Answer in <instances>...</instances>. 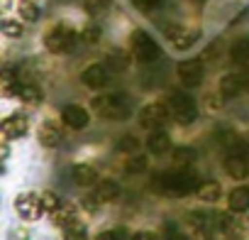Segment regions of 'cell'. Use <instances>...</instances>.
Instances as JSON below:
<instances>
[{"mask_svg":"<svg viewBox=\"0 0 249 240\" xmlns=\"http://www.w3.org/2000/svg\"><path fill=\"white\" fill-rule=\"evenodd\" d=\"M107 64H110L112 71H124V69H130V54H127V52H122V49H117V52L110 54Z\"/></svg>","mask_w":249,"mask_h":240,"instance_id":"28","label":"cell"},{"mask_svg":"<svg viewBox=\"0 0 249 240\" xmlns=\"http://www.w3.org/2000/svg\"><path fill=\"white\" fill-rule=\"evenodd\" d=\"M171 160H174V164H176V167L188 169V167L198 160V155H196V150H193V147H176V150L171 152Z\"/></svg>","mask_w":249,"mask_h":240,"instance_id":"24","label":"cell"},{"mask_svg":"<svg viewBox=\"0 0 249 240\" xmlns=\"http://www.w3.org/2000/svg\"><path fill=\"white\" fill-rule=\"evenodd\" d=\"M130 42H132V54H135L137 61H142V64H157L161 59L159 44L144 30H135L132 37H130Z\"/></svg>","mask_w":249,"mask_h":240,"instance_id":"4","label":"cell"},{"mask_svg":"<svg viewBox=\"0 0 249 240\" xmlns=\"http://www.w3.org/2000/svg\"><path fill=\"white\" fill-rule=\"evenodd\" d=\"M0 30H3V35H5V37H10V40H18V37H22V32H25V27L20 25V20H10V18H5V20H3Z\"/></svg>","mask_w":249,"mask_h":240,"instance_id":"31","label":"cell"},{"mask_svg":"<svg viewBox=\"0 0 249 240\" xmlns=\"http://www.w3.org/2000/svg\"><path fill=\"white\" fill-rule=\"evenodd\" d=\"M137 150H140V140L135 135H122L117 140V152L122 155H137Z\"/></svg>","mask_w":249,"mask_h":240,"instance_id":"29","label":"cell"},{"mask_svg":"<svg viewBox=\"0 0 249 240\" xmlns=\"http://www.w3.org/2000/svg\"><path fill=\"white\" fill-rule=\"evenodd\" d=\"M166 240H191V238L183 235V233H178L174 225H169V228H166Z\"/></svg>","mask_w":249,"mask_h":240,"instance_id":"37","label":"cell"},{"mask_svg":"<svg viewBox=\"0 0 249 240\" xmlns=\"http://www.w3.org/2000/svg\"><path fill=\"white\" fill-rule=\"evenodd\" d=\"M225 172H227V177L242 181V179L249 177V160L244 155H227L225 157Z\"/></svg>","mask_w":249,"mask_h":240,"instance_id":"15","label":"cell"},{"mask_svg":"<svg viewBox=\"0 0 249 240\" xmlns=\"http://www.w3.org/2000/svg\"><path fill=\"white\" fill-rule=\"evenodd\" d=\"M242 79H244V91H249V71H244Z\"/></svg>","mask_w":249,"mask_h":240,"instance_id":"40","label":"cell"},{"mask_svg":"<svg viewBox=\"0 0 249 240\" xmlns=\"http://www.w3.org/2000/svg\"><path fill=\"white\" fill-rule=\"evenodd\" d=\"M15 211H18V216H20L22 220H37V218L44 213L39 194H32V191L20 194V196L15 199Z\"/></svg>","mask_w":249,"mask_h":240,"instance_id":"8","label":"cell"},{"mask_svg":"<svg viewBox=\"0 0 249 240\" xmlns=\"http://www.w3.org/2000/svg\"><path fill=\"white\" fill-rule=\"evenodd\" d=\"M203 74H205V66H203L200 59H186V61L178 64V79H181V83H186L188 88L198 86V83L203 81Z\"/></svg>","mask_w":249,"mask_h":240,"instance_id":"11","label":"cell"},{"mask_svg":"<svg viewBox=\"0 0 249 240\" xmlns=\"http://www.w3.org/2000/svg\"><path fill=\"white\" fill-rule=\"evenodd\" d=\"M93 110L100 115V118H107V120H124L130 118V100L124 98L122 93H105V96H98L93 98Z\"/></svg>","mask_w":249,"mask_h":240,"instance_id":"2","label":"cell"},{"mask_svg":"<svg viewBox=\"0 0 249 240\" xmlns=\"http://www.w3.org/2000/svg\"><path fill=\"white\" fill-rule=\"evenodd\" d=\"M61 120L71 128V130H83L88 123H90V118H88V110L81 108V105H64L61 110Z\"/></svg>","mask_w":249,"mask_h":240,"instance_id":"13","label":"cell"},{"mask_svg":"<svg viewBox=\"0 0 249 240\" xmlns=\"http://www.w3.org/2000/svg\"><path fill=\"white\" fill-rule=\"evenodd\" d=\"M166 40L176 47V49H191L198 40H200V30H193V27H183V25H169L164 30Z\"/></svg>","mask_w":249,"mask_h":240,"instance_id":"7","label":"cell"},{"mask_svg":"<svg viewBox=\"0 0 249 240\" xmlns=\"http://www.w3.org/2000/svg\"><path fill=\"white\" fill-rule=\"evenodd\" d=\"M18 15L25 22H35V20H39V5L35 0H18Z\"/></svg>","mask_w":249,"mask_h":240,"instance_id":"25","label":"cell"},{"mask_svg":"<svg viewBox=\"0 0 249 240\" xmlns=\"http://www.w3.org/2000/svg\"><path fill=\"white\" fill-rule=\"evenodd\" d=\"M169 147H171L169 133H164V130H152V133H149V138H147V150H149L152 155H164V152H169Z\"/></svg>","mask_w":249,"mask_h":240,"instance_id":"21","label":"cell"},{"mask_svg":"<svg viewBox=\"0 0 249 240\" xmlns=\"http://www.w3.org/2000/svg\"><path fill=\"white\" fill-rule=\"evenodd\" d=\"M169 115H171V108L166 103H147L140 110V125L147 130H157L169 120Z\"/></svg>","mask_w":249,"mask_h":240,"instance_id":"6","label":"cell"},{"mask_svg":"<svg viewBox=\"0 0 249 240\" xmlns=\"http://www.w3.org/2000/svg\"><path fill=\"white\" fill-rule=\"evenodd\" d=\"M130 240H157V238H154V233H149V230H140V233H135Z\"/></svg>","mask_w":249,"mask_h":240,"instance_id":"39","label":"cell"},{"mask_svg":"<svg viewBox=\"0 0 249 240\" xmlns=\"http://www.w3.org/2000/svg\"><path fill=\"white\" fill-rule=\"evenodd\" d=\"M37 140L44 147H59L64 140V133H61L59 123H54V120H42V125L37 130Z\"/></svg>","mask_w":249,"mask_h":240,"instance_id":"12","label":"cell"},{"mask_svg":"<svg viewBox=\"0 0 249 240\" xmlns=\"http://www.w3.org/2000/svg\"><path fill=\"white\" fill-rule=\"evenodd\" d=\"M220 194H222V189H220L217 181H203L200 189H198V199L200 201H208V203H215L220 199Z\"/></svg>","mask_w":249,"mask_h":240,"instance_id":"27","label":"cell"},{"mask_svg":"<svg viewBox=\"0 0 249 240\" xmlns=\"http://www.w3.org/2000/svg\"><path fill=\"white\" fill-rule=\"evenodd\" d=\"M112 79V69L107 64H90L83 74H81V83L88 88H105Z\"/></svg>","mask_w":249,"mask_h":240,"instance_id":"9","label":"cell"},{"mask_svg":"<svg viewBox=\"0 0 249 240\" xmlns=\"http://www.w3.org/2000/svg\"><path fill=\"white\" fill-rule=\"evenodd\" d=\"M117 196H120V186H117V181H112V179L98 181V186H95V191H93V199H95L98 203H110V201H115Z\"/></svg>","mask_w":249,"mask_h":240,"instance_id":"19","label":"cell"},{"mask_svg":"<svg viewBox=\"0 0 249 240\" xmlns=\"http://www.w3.org/2000/svg\"><path fill=\"white\" fill-rule=\"evenodd\" d=\"M100 37H103V30L98 25H86L83 32H81V42L83 44H98Z\"/></svg>","mask_w":249,"mask_h":240,"instance_id":"33","label":"cell"},{"mask_svg":"<svg viewBox=\"0 0 249 240\" xmlns=\"http://www.w3.org/2000/svg\"><path fill=\"white\" fill-rule=\"evenodd\" d=\"M71 179L78 186H93V184H98V169L93 164H76L71 169Z\"/></svg>","mask_w":249,"mask_h":240,"instance_id":"16","label":"cell"},{"mask_svg":"<svg viewBox=\"0 0 249 240\" xmlns=\"http://www.w3.org/2000/svg\"><path fill=\"white\" fill-rule=\"evenodd\" d=\"M39 199H42V208H44V213H49V216H52L61 203H64V201H61L54 191H49V189H47V191H42V194H39Z\"/></svg>","mask_w":249,"mask_h":240,"instance_id":"30","label":"cell"},{"mask_svg":"<svg viewBox=\"0 0 249 240\" xmlns=\"http://www.w3.org/2000/svg\"><path fill=\"white\" fill-rule=\"evenodd\" d=\"M242 91H244L242 74H227V76H222V81H220V96L222 98H234Z\"/></svg>","mask_w":249,"mask_h":240,"instance_id":"18","label":"cell"},{"mask_svg":"<svg viewBox=\"0 0 249 240\" xmlns=\"http://www.w3.org/2000/svg\"><path fill=\"white\" fill-rule=\"evenodd\" d=\"M76 40H78L76 30H73L69 22H59L56 27H52V30L47 32L44 44H47V49H49L52 54H66V52L73 49Z\"/></svg>","mask_w":249,"mask_h":240,"instance_id":"3","label":"cell"},{"mask_svg":"<svg viewBox=\"0 0 249 240\" xmlns=\"http://www.w3.org/2000/svg\"><path fill=\"white\" fill-rule=\"evenodd\" d=\"M95 240H122V238H120V233H115V230H103V233L95 235Z\"/></svg>","mask_w":249,"mask_h":240,"instance_id":"38","label":"cell"},{"mask_svg":"<svg viewBox=\"0 0 249 240\" xmlns=\"http://www.w3.org/2000/svg\"><path fill=\"white\" fill-rule=\"evenodd\" d=\"M169 108H171V118L176 120L178 125H191L193 120L198 118V105H196V100L188 93H181V91L171 93Z\"/></svg>","mask_w":249,"mask_h":240,"instance_id":"5","label":"cell"},{"mask_svg":"<svg viewBox=\"0 0 249 240\" xmlns=\"http://www.w3.org/2000/svg\"><path fill=\"white\" fill-rule=\"evenodd\" d=\"M227 206L232 213H247L249 211V189L247 186H237L227 194Z\"/></svg>","mask_w":249,"mask_h":240,"instance_id":"17","label":"cell"},{"mask_svg":"<svg viewBox=\"0 0 249 240\" xmlns=\"http://www.w3.org/2000/svg\"><path fill=\"white\" fill-rule=\"evenodd\" d=\"M230 57H232L234 64H239V66H249V37L237 40V42L232 44V49H230Z\"/></svg>","mask_w":249,"mask_h":240,"instance_id":"22","label":"cell"},{"mask_svg":"<svg viewBox=\"0 0 249 240\" xmlns=\"http://www.w3.org/2000/svg\"><path fill=\"white\" fill-rule=\"evenodd\" d=\"M30 130V118L25 113H13L3 120V140H18V138H25Z\"/></svg>","mask_w":249,"mask_h":240,"instance_id":"10","label":"cell"},{"mask_svg":"<svg viewBox=\"0 0 249 240\" xmlns=\"http://www.w3.org/2000/svg\"><path fill=\"white\" fill-rule=\"evenodd\" d=\"M110 8V0H86V10L90 15H100Z\"/></svg>","mask_w":249,"mask_h":240,"instance_id":"34","label":"cell"},{"mask_svg":"<svg viewBox=\"0 0 249 240\" xmlns=\"http://www.w3.org/2000/svg\"><path fill=\"white\" fill-rule=\"evenodd\" d=\"M203 181H198V177L191 172V169H171V172H164L159 174L157 179V186L161 194L166 196H174V199H183V196H191V194H198Z\"/></svg>","mask_w":249,"mask_h":240,"instance_id":"1","label":"cell"},{"mask_svg":"<svg viewBox=\"0 0 249 240\" xmlns=\"http://www.w3.org/2000/svg\"><path fill=\"white\" fill-rule=\"evenodd\" d=\"M18 96L25 100V103H30V105H37V103H42V88L39 86H35V83H22L20 86V91H18Z\"/></svg>","mask_w":249,"mask_h":240,"instance_id":"26","label":"cell"},{"mask_svg":"<svg viewBox=\"0 0 249 240\" xmlns=\"http://www.w3.org/2000/svg\"><path fill=\"white\" fill-rule=\"evenodd\" d=\"M135 5L142 13H154V10H159L164 5V0H135Z\"/></svg>","mask_w":249,"mask_h":240,"instance_id":"36","label":"cell"},{"mask_svg":"<svg viewBox=\"0 0 249 240\" xmlns=\"http://www.w3.org/2000/svg\"><path fill=\"white\" fill-rule=\"evenodd\" d=\"M64 240H90V238H88L86 228L78 223V225H73V228H69V230L64 233Z\"/></svg>","mask_w":249,"mask_h":240,"instance_id":"35","label":"cell"},{"mask_svg":"<svg viewBox=\"0 0 249 240\" xmlns=\"http://www.w3.org/2000/svg\"><path fill=\"white\" fill-rule=\"evenodd\" d=\"M225 233H227L230 238H234V240H244V238L249 235V218H244V216H239V213L230 216V220H227V225H225Z\"/></svg>","mask_w":249,"mask_h":240,"instance_id":"20","label":"cell"},{"mask_svg":"<svg viewBox=\"0 0 249 240\" xmlns=\"http://www.w3.org/2000/svg\"><path fill=\"white\" fill-rule=\"evenodd\" d=\"M52 223L54 225H59V228H64V230H69V228H73V225H78V208L73 206V203H61L52 216Z\"/></svg>","mask_w":249,"mask_h":240,"instance_id":"14","label":"cell"},{"mask_svg":"<svg viewBox=\"0 0 249 240\" xmlns=\"http://www.w3.org/2000/svg\"><path fill=\"white\" fill-rule=\"evenodd\" d=\"M147 169V157L144 155H132L127 160V164H124V172L127 174H142Z\"/></svg>","mask_w":249,"mask_h":240,"instance_id":"32","label":"cell"},{"mask_svg":"<svg viewBox=\"0 0 249 240\" xmlns=\"http://www.w3.org/2000/svg\"><path fill=\"white\" fill-rule=\"evenodd\" d=\"M22 81H20V74H15L10 66L3 69V96H18Z\"/></svg>","mask_w":249,"mask_h":240,"instance_id":"23","label":"cell"},{"mask_svg":"<svg viewBox=\"0 0 249 240\" xmlns=\"http://www.w3.org/2000/svg\"><path fill=\"white\" fill-rule=\"evenodd\" d=\"M193 3H205V0H193Z\"/></svg>","mask_w":249,"mask_h":240,"instance_id":"41","label":"cell"}]
</instances>
